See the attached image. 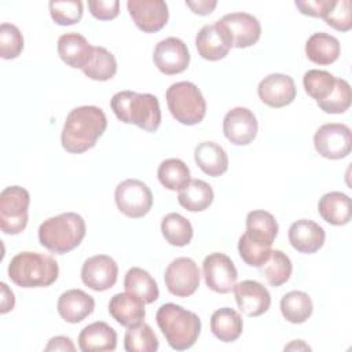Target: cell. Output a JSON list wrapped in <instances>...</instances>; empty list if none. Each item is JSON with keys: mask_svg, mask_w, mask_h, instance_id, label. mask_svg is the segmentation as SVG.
<instances>
[{"mask_svg": "<svg viewBox=\"0 0 352 352\" xmlns=\"http://www.w3.org/2000/svg\"><path fill=\"white\" fill-rule=\"evenodd\" d=\"M107 126V118L98 106H80L73 109L65 121L60 142L72 154H81L92 148Z\"/></svg>", "mask_w": 352, "mask_h": 352, "instance_id": "obj_1", "label": "cell"}, {"mask_svg": "<svg viewBox=\"0 0 352 352\" xmlns=\"http://www.w3.org/2000/svg\"><path fill=\"white\" fill-rule=\"evenodd\" d=\"M110 107L124 124H133L147 132H155L161 124V109L157 96L120 91L113 95Z\"/></svg>", "mask_w": 352, "mask_h": 352, "instance_id": "obj_2", "label": "cell"}, {"mask_svg": "<svg viewBox=\"0 0 352 352\" xmlns=\"http://www.w3.org/2000/svg\"><path fill=\"white\" fill-rule=\"evenodd\" d=\"M155 320L168 344L176 351L191 348L201 333V319L198 315L173 302L161 305Z\"/></svg>", "mask_w": 352, "mask_h": 352, "instance_id": "obj_3", "label": "cell"}, {"mask_svg": "<svg viewBox=\"0 0 352 352\" xmlns=\"http://www.w3.org/2000/svg\"><path fill=\"white\" fill-rule=\"evenodd\" d=\"M87 232L84 219L74 212L60 213L44 220L38 227L41 246L55 254H65L76 249Z\"/></svg>", "mask_w": 352, "mask_h": 352, "instance_id": "obj_4", "label": "cell"}, {"mask_svg": "<svg viewBox=\"0 0 352 352\" xmlns=\"http://www.w3.org/2000/svg\"><path fill=\"white\" fill-rule=\"evenodd\" d=\"M59 275V267L54 257L37 252H22L14 256L8 264V276L19 287H47Z\"/></svg>", "mask_w": 352, "mask_h": 352, "instance_id": "obj_5", "label": "cell"}, {"mask_svg": "<svg viewBox=\"0 0 352 352\" xmlns=\"http://www.w3.org/2000/svg\"><path fill=\"white\" fill-rule=\"evenodd\" d=\"M165 98L170 114L180 124H199L206 114L205 98L194 82L179 81L172 84L166 89Z\"/></svg>", "mask_w": 352, "mask_h": 352, "instance_id": "obj_6", "label": "cell"}, {"mask_svg": "<svg viewBox=\"0 0 352 352\" xmlns=\"http://www.w3.org/2000/svg\"><path fill=\"white\" fill-rule=\"evenodd\" d=\"M30 195L19 186L6 187L0 192V228L7 235L21 234L29 220Z\"/></svg>", "mask_w": 352, "mask_h": 352, "instance_id": "obj_7", "label": "cell"}, {"mask_svg": "<svg viewBox=\"0 0 352 352\" xmlns=\"http://www.w3.org/2000/svg\"><path fill=\"white\" fill-rule=\"evenodd\" d=\"M118 210L132 219L146 216L153 206V192L146 183L138 179L121 182L114 191Z\"/></svg>", "mask_w": 352, "mask_h": 352, "instance_id": "obj_8", "label": "cell"}, {"mask_svg": "<svg viewBox=\"0 0 352 352\" xmlns=\"http://www.w3.org/2000/svg\"><path fill=\"white\" fill-rule=\"evenodd\" d=\"M314 146L315 150L327 160L345 158L352 147L351 129L345 124H323L314 135Z\"/></svg>", "mask_w": 352, "mask_h": 352, "instance_id": "obj_9", "label": "cell"}, {"mask_svg": "<svg viewBox=\"0 0 352 352\" xmlns=\"http://www.w3.org/2000/svg\"><path fill=\"white\" fill-rule=\"evenodd\" d=\"M199 276V268L192 258L177 257L166 267L164 280L170 294L188 297L198 289Z\"/></svg>", "mask_w": 352, "mask_h": 352, "instance_id": "obj_10", "label": "cell"}, {"mask_svg": "<svg viewBox=\"0 0 352 352\" xmlns=\"http://www.w3.org/2000/svg\"><path fill=\"white\" fill-rule=\"evenodd\" d=\"M202 271L206 286L220 294L230 293L238 279L232 260L224 253H210L206 256L202 263Z\"/></svg>", "mask_w": 352, "mask_h": 352, "instance_id": "obj_11", "label": "cell"}, {"mask_svg": "<svg viewBox=\"0 0 352 352\" xmlns=\"http://www.w3.org/2000/svg\"><path fill=\"white\" fill-rule=\"evenodd\" d=\"M224 28L231 45L235 48H248L256 44L261 36L258 19L248 12H231L219 19Z\"/></svg>", "mask_w": 352, "mask_h": 352, "instance_id": "obj_12", "label": "cell"}, {"mask_svg": "<svg viewBox=\"0 0 352 352\" xmlns=\"http://www.w3.org/2000/svg\"><path fill=\"white\" fill-rule=\"evenodd\" d=\"M153 60L161 73L166 76L179 74L188 67L190 52L183 40L166 37L155 45Z\"/></svg>", "mask_w": 352, "mask_h": 352, "instance_id": "obj_13", "label": "cell"}, {"mask_svg": "<svg viewBox=\"0 0 352 352\" xmlns=\"http://www.w3.org/2000/svg\"><path fill=\"white\" fill-rule=\"evenodd\" d=\"M118 265L106 254H96L87 258L81 268V280L95 292H104L117 282Z\"/></svg>", "mask_w": 352, "mask_h": 352, "instance_id": "obj_14", "label": "cell"}, {"mask_svg": "<svg viewBox=\"0 0 352 352\" xmlns=\"http://www.w3.org/2000/svg\"><path fill=\"white\" fill-rule=\"evenodd\" d=\"M126 7L135 25L144 33L161 30L169 18L168 6L162 0H128Z\"/></svg>", "mask_w": 352, "mask_h": 352, "instance_id": "obj_15", "label": "cell"}, {"mask_svg": "<svg viewBox=\"0 0 352 352\" xmlns=\"http://www.w3.org/2000/svg\"><path fill=\"white\" fill-rule=\"evenodd\" d=\"M257 131L258 122L256 116L248 107H234L223 120L224 136L236 146H246L252 143Z\"/></svg>", "mask_w": 352, "mask_h": 352, "instance_id": "obj_16", "label": "cell"}, {"mask_svg": "<svg viewBox=\"0 0 352 352\" xmlns=\"http://www.w3.org/2000/svg\"><path fill=\"white\" fill-rule=\"evenodd\" d=\"M257 94L263 103L279 109L290 104L296 99L297 89L294 80L290 76L272 73L260 81Z\"/></svg>", "mask_w": 352, "mask_h": 352, "instance_id": "obj_17", "label": "cell"}, {"mask_svg": "<svg viewBox=\"0 0 352 352\" xmlns=\"http://www.w3.org/2000/svg\"><path fill=\"white\" fill-rule=\"evenodd\" d=\"M232 290L238 308L246 316H260L267 312L271 305L270 292L256 280H242L235 283Z\"/></svg>", "mask_w": 352, "mask_h": 352, "instance_id": "obj_18", "label": "cell"}, {"mask_svg": "<svg viewBox=\"0 0 352 352\" xmlns=\"http://www.w3.org/2000/svg\"><path fill=\"white\" fill-rule=\"evenodd\" d=\"M195 45L198 54L206 60H220L228 55L231 50V41L221 26L220 21L205 25L195 37Z\"/></svg>", "mask_w": 352, "mask_h": 352, "instance_id": "obj_19", "label": "cell"}, {"mask_svg": "<svg viewBox=\"0 0 352 352\" xmlns=\"http://www.w3.org/2000/svg\"><path fill=\"white\" fill-rule=\"evenodd\" d=\"M287 235L290 245L297 252L305 254L316 253L323 246L326 238L324 230L308 219H300L292 223Z\"/></svg>", "mask_w": 352, "mask_h": 352, "instance_id": "obj_20", "label": "cell"}, {"mask_svg": "<svg viewBox=\"0 0 352 352\" xmlns=\"http://www.w3.org/2000/svg\"><path fill=\"white\" fill-rule=\"evenodd\" d=\"M144 301L129 292L117 293L109 301V314L121 326L131 327L143 322L146 316Z\"/></svg>", "mask_w": 352, "mask_h": 352, "instance_id": "obj_21", "label": "cell"}, {"mask_svg": "<svg viewBox=\"0 0 352 352\" xmlns=\"http://www.w3.org/2000/svg\"><path fill=\"white\" fill-rule=\"evenodd\" d=\"M60 318L67 323H80L95 309V300L80 289H70L60 294L56 304Z\"/></svg>", "mask_w": 352, "mask_h": 352, "instance_id": "obj_22", "label": "cell"}, {"mask_svg": "<svg viewBox=\"0 0 352 352\" xmlns=\"http://www.w3.org/2000/svg\"><path fill=\"white\" fill-rule=\"evenodd\" d=\"M94 47L80 33H65L58 38V54L60 59L70 67L82 69L91 55Z\"/></svg>", "mask_w": 352, "mask_h": 352, "instance_id": "obj_23", "label": "cell"}, {"mask_svg": "<svg viewBox=\"0 0 352 352\" xmlns=\"http://www.w3.org/2000/svg\"><path fill=\"white\" fill-rule=\"evenodd\" d=\"M78 346L82 352L114 351L117 348V333L106 322H94L81 330Z\"/></svg>", "mask_w": 352, "mask_h": 352, "instance_id": "obj_24", "label": "cell"}, {"mask_svg": "<svg viewBox=\"0 0 352 352\" xmlns=\"http://www.w3.org/2000/svg\"><path fill=\"white\" fill-rule=\"evenodd\" d=\"M318 212L329 224L344 226L352 217L351 198L341 191L327 192L319 199Z\"/></svg>", "mask_w": 352, "mask_h": 352, "instance_id": "obj_25", "label": "cell"}, {"mask_svg": "<svg viewBox=\"0 0 352 352\" xmlns=\"http://www.w3.org/2000/svg\"><path fill=\"white\" fill-rule=\"evenodd\" d=\"M194 160L198 168L208 176L217 177L228 169L226 150L214 142H202L194 150Z\"/></svg>", "mask_w": 352, "mask_h": 352, "instance_id": "obj_26", "label": "cell"}, {"mask_svg": "<svg viewBox=\"0 0 352 352\" xmlns=\"http://www.w3.org/2000/svg\"><path fill=\"white\" fill-rule=\"evenodd\" d=\"M340 41L324 32L314 33L305 43L307 58L316 65H330L340 56Z\"/></svg>", "mask_w": 352, "mask_h": 352, "instance_id": "obj_27", "label": "cell"}, {"mask_svg": "<svg viewBox=\"0 0 352 352\" xmlns=\"http://www.w3.org/2000/svg\"><path fill=\"white\" fill-rule=\"evenodd\" d=\"M278 223L267 210H252L246 216V235L257 243L272 246L278 235Z\"/></svg>", "mask_w": 352, "mask_h": 352, "instance_id": "obj_28", "label": "cell"}, {"mask_svg": "<svg viewBox=\"0 0 352 352\" xmlns=\"http://www.w3.org/2000/svg\"><path fill=\"white\" fill-rule=\"evenodd\" d=\"M210 330L216 338L223 342L236 341L243 330V322L241 315L230 308L224 307L216 309L210 316Z\"/></svg>", "mask_w": 352, "mask_h": 352, "instance_id": "obj_29", "label": "cell"}, {"mask_svg": "<svg viewBox=\"0 0 352 352\" xmlns=\"http://www.w3.org/2000/svg\"><path fill=\"white\" fill-rule=\"evenodd\" d=\"M214 194L210 184L199 179H191L177 194L179 204L190 212H202L210 206Z\"/></svg>", "mask_w": 352, "mask_h": 352, "instance_id": "obj_30", "label": "cell"}, {"mask_svg": "<svg viewBox=\"0 0 352 352\" xmlns=\"http://www.w3.org/2000/svg\"><path fill=\"white\" fill-rule=\"evenodd\" d=\"M124 287L125 292L139 296L146 304H151L160 297L157 282L146 270L140 267H132L128 270L124 278Z\"/></svg>", "mask_w": 352, "mask_h": 352, "instance_id": "obj_31", "label": "cell"}, {"mask_svg": "<svg viewBox=\"0 0 352 352\" xmlns=\"http://www.w3.org/2000/svg\"><path fill=\"white\" fill-rule=\"evenodd\" d=\"M312 300L305 292L293 290L286 293L280 300V312L290 323H304L312 315Z\"/></svg>", "mask_w": 352, "mask_h": 352, "instance_id": "obj_32", "label": "cell"}, {"mask_svg": "<svg viewBox=\"0 0 352 352\" xmlns=\"http://www.w3.org/2000/svg\"><path fill=\"white\" fill-rule=\"evenodd\" d=\"M81 70L91 80L107 81L117 73V60L104 47H94L88 63Z\"/></svg>", "mask_w": 352, "mask_h": 352, "instance_id": "obj_33", "label": "cell"}, {"mask_svg": "<svg viewBox=\"0 0 352 352\" xmlns=\"http://www.w3.org/2000/svg\"><path fill=\"white\" fill-rule=\"evenodd\" d=\"M161 231L168 243L172 246H186L192 239V226L180 213H168L161 221Z\"/></svg>", "mask_w": 352, "mask_h": 352, "instance_id": "obj_34", "label": "cell"}, {"mask_svg": "<svg viewBox=\"0 0 352 352\" xmlns=\"http://www.w3.org/2000/svg\"><path fill=\"white\" fill-rule=\"evenodd\" d=\"M258 271L265 276L272 287H279L286 283L292 275L293 265L286 253L282 250H272L268 260L258 267Z\"/></svg>", "mask_w": 352, "mask_h": 352, "instance_id": "obj_35", "label": "cell"}, {"mask_svg": "<svg viewBox=\"0 0 352 352\" xmlns=\"http://www.w3.org/2000/svg\"><path fill=\"white\" fill-rule=\"evenodd\" d=\"M157 176L160 183L170 191H180L191 180L188 166L179 158L162 161L158 166Z\"/></svg>", "mask_w": 352, "mask_h": 352, "instance_id": "obj_36", "label": "cell"}, {"mask_svg": "<svg viewBox=\"0 0 352 352\" xmlns=\"http://www.w3.org/2000/svg\"><path fill=\"white\" fill-rule=\"evenodd\" d=\"M158 345L154 330L144 322L133 324L125 331L124 348L126 352H155Z\"/></svg>", "mask_w": 352, "mask_h": 352, "instance_id": "obj_37", "label": "cell"}, {"mask_svg": "<svg viewBox=\"0 0 352 352\" xmlns=\"http://www.w3.org/2000/svg\"><path fill=\"white\" fill-rule=\"evenodd\" d=\"M351 100L352 92L348 81L344 78H336V84L331 92L323 100H319L316 103L324 113L341 114L349 109Z\"/></svg>", "mask_w": 352, "mask_h": 352, "instance_id": "obj_38", "label": "cell"}, {"mask_svg": "<svg viewBox=\"0 0 352 352\" xmlns=\"http://www.w3.org/2000/svg\"><path fill=\"white\" fill-rule=\"evenodd\" d=\"M302 84L305 92L316 102H319L331 92L336 84V77L326 70L311 69L304 74Z\"/></svg>", "mask_w": 352, "mask_h": 352, "instance_id": "obj_39", "label": "cell"}, {"mask_svg": "<svg viewBox=\"0 0 352 352\" xmlns=\"http://www.w3.org/2000/svg\"><path fill=\"white\" fill-rule=\"evenodd\" d=\"M48 7L54 22L62 26L74 25L82 18V3L80 0L50 1Z\"/></svg>", "mask_w": 352, "mask_h": 352, "instance_id": "obj_40", "label": "cell"}, {"mask_svg": "<svg viewBox=\"0 0 352 352\" xmlns=\"http://www.w3.org/2000/svg\"><path fill=\"white\" fill-rule=\"evenodd\" d=\"M23 50V36L12 23L0 26V56L3 59H15Z\"/></svg>", "mask_w": 352, "mask_h": 352, "instance_id": "obj_41", "label": "cell"}, {"mask_svg": "<svg viewBox=\"0 0 352 352\" xmlns=\"http://www.w3.org/2000/svg\"><path fill=\"white\" fill-rule=\"evenodd\" d=\"M238 252L241 258L248 265L258 268L261 264H264L268 260L272 249L271 246L257 243L253 239H250L246 234H242L238 241Z\"/></svg>", "mask_w": 352, "mask_h": 352, "instance_id": "obj_42", "label": "cell"}, {"mask_svg": "<svg viewBox=\"0 0 352 352\" xmlns=\"http://www.w3.org/2000/svg\"><path fill=\"white\" fill-rule=\"evenodd\" d=\"M324 22L340 32H348L352 28L351 0L334 1L331 10L323 18Z\"/></svg>", "mask_w": 352, "mask_h": 352, "instance_id": "obj_43", "label": "cell"}, {"mask_svg": "<svg viewBox=\"0 0 352 352\" xmlns=\"http://www.w3.org/2000/svg\"><path fill=\"white\" fill-rule=\"evenodd\" d=\"M294 4L304 15L324 18L331 10L334 0H296Z\"/></svg>", "mask_w": 352, "mask_h": 352, "instance_id": "obj_44", "label": "cell"}, {"mask_svg": "<svg viewBox=\"0 0 352 352\" xmlns=\"http://www.w3.org/2000/svg\"><path fill=\"white\" fill-rule=\"evenodd\" d=\"M89 11L92 16L100 21H110L114 19L120 12V1L118 0H96L88 1Z\"/></svg>", "mask_w": 352, "mask_h": 352, "instance_id": "obj_45", "label": "cell"}, {"mask_svg": "<svg viewBox=\"0 0 352 352\" xmlns=\"http://www.w3.org/2000/svg\"><path fill=\"white\" fill-rule=\"evenodd\" d=\"M186 6L191 8V11L194 14H198V15H209L217 6V1L214 0H198V1H190L187 0L186 1Z\"/></svg>", "mask_w": 352, "mask_h": 352, "instance_id": "obj_46", "label": "cell"}, {"mask_svg": "<svg viewBox=\"0 0 352 352\" xmlns=\"http://www.w3.org/2000/svg\"><path fill=\"white\" fill-rule=\"evenodd\" d=\"M45 351H74L76 346L73 345L72 340L69 337H63V336H56L52 337L48 344L44 348Z\"/></svg>", "mask_w": 352, "mask_h": 352, "instance_id": "obj_47", "label": "cell"}, {"mask_svg": "<svg viewBox=\"0 0 352 352\" xmlns=\"http://www.w3.org/2000/svg\"><path fill=\"white\" fill-rule=\"evenodd\" d=\"M1 309L0 312L1 314H7L8 311H11L14 308V304H15V297H14V293L8 289V286L1 282Z\"/></svg>", "mask_w": 352, "mask_h": 352, "instance_id": "obj_48", "label": "cell"}]
</instances>
